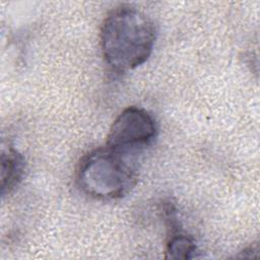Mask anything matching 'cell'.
Returning <instances> with one entry per match:
<instances>
[{"instance_id":"obj_1","label":"cell","mask_w":260,"mask_h":260,"mask_svg":"<svg viewBox=\"0 0 260 260\" xmlns=\"http://www.w3.org/2000/svg\"><path fill=\"white\" fill-rule=\"evenodd\" d=\"M155 38V26L149 16L131 5H120L111 10L103 22V57L113 71L127 72L147 61Z\"/></svg>"},{"instance_id":"obj_2","label":"cell","mask_w":260,"mask_h":260,"mask_svg":"<svg viewBox=\"0 0 260 260\" xmlns=\"http://www.w3.org/2000/svg\"><path fill=\"white\" fill-rule=\"evenodd\" d=\"M137 180L135 157L107 145L85 154L76 170L78 188L85 195L103 201L125 197L135 187Z\"/></svg>"},{"instance_id":"obj_3","label":"cell","mask_w":260,"mask_h":260,"mask_svg":"<svg viewBox=\"0 0 260 260\" xmlns=\"http://www.w3.org/2000/svg\"><path fill=\"white\" fill-rule=\"evenodd\" d=\"M157 136L154 117L145 109L129 107L112 123L107 146L123 154L134 156L150 146Z\"/></svg>"},{"instance_id":"obj_4","label":"cell","mask_w":260,"mask_h":260,"mask_svg":"<svg viewBox=\"0 0 260 260\" xmlns=\"http://www.w3.org/2000/svg\"><path fill=\"white\" fill-rule=\"evenodd\" d=\"M25 161L20 152L12 146L3 149L1 154V194L11 193L24 177Z\"/></svg>"},{"instance_id":"obj_5","label":"cell","mask_w":260,"mask_h":260,"mask_svg":"<svg viewBox=\"0 0 260 260\" xmlns=\"http://www.w3.org/2000/svg\"><path fill=\"white\" fill-rule=\"evenodd\" d=\"M166 258L193 259L199 253L195 241L190 236L182 234L179 230L172 232L166 244Z\"/></svg>"}]
</instances>
